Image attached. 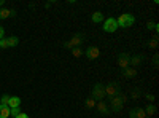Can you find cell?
Listing matches in <instances>:
<instances>
[{"mask_svg": "<svg viewBox=\"0 0 159 118\" xmlns=\"http://www.w3.org/2000/svg\"><path fill=\"white\" fill-rule=\"evenodd\" d=\"M126 101H127V96L123 93L121 89L118 91V94L116 96H113L111 99H110V112H115V113H118V112H121V109H123V106L126 104Z\"/></svg>", "mask_w": 159, "mask_h": 118, "instance_id": "6da1fadb", "label": "cell"}, {"mask_svg": "<svg viewBox=\"0 0 159 118\" xmlns=\"http://www.w3.org/2000/svg\"><path fill=\"white\" fill-rule=\"evenodd\" d=\"M116 22H118V27H123V29L130 27V26H134V22H135V16L130 15V13H123V15L116 19Z\"/></svg>", "mask_w": 159, "mask_h": 118, "instance_id": "7a4b0ae2", "label": "cell"}, {"mask_svg": "<svg viewBox=\"0 0 159 118\" xmlns=\"http://www.w3.org/2000/svg\"><path fill=\"white\" fill-rule=\"evenodd\" d=\"M91 97L96 99V101H102L105 97V85L102 83H96L92 86V91H91Z\"/></svg>", "mask_w": 159, "mask_h": 118, "instance_id": "3957f363", "label": "cell"}, {"mask_svg": "<svg viewBox=\"0 0 159 118\" xmlns=\"http://www.w3.org/2000/svg\"><path fill=\"white\" fill-rule=\"evenodd\" d=\"M83 40H84V35H83V34H75L69 42H65V43H64V46H65V48H69V50H72V48L80 46V45L83 43Z\"/></svg>", "mask_w": 159, "mask_h": 118, "instance_id": "277c9868", "label": "cell"}, {"mask_svg": "<svg viewBox=\"0 0 159 118\" xmlns=\"http://www.w3.org/2000/svg\"><path fill=\"white\" fill-rule=\"evenodd\" d=\"M103 31L108 32V34H113L118 31V22H116V18H108L103 21Z\"/></svg>", "mask_w": 159, "mask_h": 118, "instance_id": "5b68a950", "label": "cell"}, {"mask_svg": "<svg viewBox=\"0 0 159 118\" xmlns=\"http://www.w3.org/2000/svg\"><path fill=\"white\" fill-rule=\"evenodd\" d=\"M118 91H119V85L116 82H110L107 86H105V96H108L111 99L113 96L118 94Z\"/></svg>", "mask_w": 159, "mask_h": 118, "instance_id": "8992f818", "label": "cell"}, {"mask_svg": "<svg viewBox=\"0 0 159 118\" xmlns=\"http://www.w3.org/2000/svg\"><path fill=\"white\" fill-rule=\"evenodd\" d=\"M84 56L88 58V59H97L99 56H100V50L97 48V46H89V48H86L84 50Z\"/></svg>", "mask_w": 159, "mask_h": 118, "instance_id": "52a82bcc", "label": "cell"}, {"mask_svg": "<svg viewBox=\"0 0 159 118\" xmlns=\"http://www.w3.org/2000/svg\"><path fill=\"white\" fill-rule=\"evenodd\" d=\"M129 61H130V54H129V53H126V51L118 56V65H119L121 69L129 67Z\"/></svg>", "mask_w": 159, "mask_h": 118, "instance_id": "ba28073f", "label": "cell"}, {"mask_svg": "<svg viewBox=\"0 0 159 118\" xmlns=\"http://www.w3.org/2000/svg\"><path fill=\"white\" fill-rule=\"evenodd\" d=\"M96 109H97L99 113L103 115V116H107V115L111 113L110 109H108V104H107V102H103V101H97V102H96Z\"/></svg>", "mask_w": 159, "mask_h": 118, "instance_id": "9c48e42d", "label": "cell"}, {"mask_svg": "<svg viewBox=\"0 0 159 118\" xmlns=\"http://www.w3.org/2000/svg\"><path fill=\"white\" fill-rule=\"evenodd\" d=\"M129 116L130 118H147V113H145V110L142 107H134V109H130Z\"/></svg>", "mask_w": 159, "mask_h": 118, "instance_id": "30bf717a", "label": "cell"}, {"mask_svg": "<svg viewBox=\"0 0 159 118\" xmlns=\"http://www.w3.org/2000/svg\"><path fill=\"white\" fill-rule=\"evenodd\" d=\"M143 62V56L142 54H135V56H130V61H129V67H134L137 69L139 65Z\"/></svg>", "mask_w": 159, "mask_h": 118, "instance_id": "8fae6325", "label": "cell"}, {"mask_svg": "<svg viewBox=\"0 0 159 118\" xmlns=\"http://www.w3.org/2000/svg\"><path fill=\"white\" fill-rule=\"evenodd\" d=\"M16 16V11L15 10H8V8H0V19H8Z\"/></svg>", "mask_w": 159, "mask_h": 118, "instance_id": "7c38bea8", "label": "cell"}, {"mask_svg": "<svg viewBox=\"0 0 159 118\" xmlns=\"http://www.w3.org/2000/svg\"><path fill=\"white\" fill-rule=\"evenodd\" d=\"M121 75L126 77V78H132V77L137 75V69H134V67H126V69H123Z\"/></svg>", "mask_w": 159, "mask_h": 118, "instance_id": "4fadbf2b", "label": "cell"}, {"mask_svg": "<svg viewBox=\"0 0 159 118\" xmlns=\"http://www.w3.org/2000/svg\"><path fill=\"white\" fill-rule=\"evenodd\" d=\"M91 19H92V22H96V24H99V22H103V21H105V18H103V13H100V11L92 13Z\"/></svg>", "mask_w": 159, "mask_h": 118, "instance_id": "5bb4252c", "label": "cell"}, {"mask_svg": "<svg viewBox=\"0 0 159 118\" xmlns=\"http://www.w3.org/2000/svg\"><path fill=\"white\" fill-rule=\"evenodd\" d=\"M19 106H21V97H18V96H11V97H10L8 107H10V109H15V107H19Z\"/></svg>", "mask_w": 159, "mask_h": 118, "instance_id": "9a60e30c", "label": "cell"}, {"mask_svg": "<svg viewBox=\"0 0 159 118\" xmlns=\"http://www.w3.org/2000/svg\"><path fill=\"white\" fill-rule=\"evenodd\" d=\"M143 110H145V113H147L148 118H151V115L156 113V106H154V104H148L147 109H143Z\"/></svg>", "mask_w": 159, "mask_h": 118, "instance_id": "2e32d148", "label": "cell"}, {"mask_svg": "<svg viewBox=\"0 0 159 118\" xmlns=\"http://www.w3.org/2000/svg\"><path fill=\"white\" fill-rule=\"evenodd\" d=\"M72 54H73V58H81V56H84V50L81 46L72 48Z\"/></svg>", "mask_w": 159, "mask_h": 118, "instance_id": "e0dca14e", "label": "cell"}, {"mask_svg": "<svg viewBox=\"0 0 159 118\" xmlns=\"http://www.w3.org/2000/svg\"><path fill=\"white\" fill-rule=\"evenodd\" d=\"M10 116V107L0 104V118H8Z\"/></svg>", "mask_w": 159, "mask_h": 118, "instance_id": "ac0fdd59", "label": "cell"}, {"mask_svg": "<svg viewBox=\"0 0 159 118\" xmlns=\"http://www.w3.org/2000/svg\"><path fill=\"white\" fill-rule=\"evenodd\" d=\"M7 42H8V48H10V46H16V45L19 43V38H18L16 35H11L10 38H7Z\"/></svg>", "mask_w": 159, "mask_h": 118, "instance_id": "d6986e66", "label": "cell"}, {"mask_svg": "<svg viewBox=\"0 0 159 118\" xmlns=\"http://www.w3.org/2000/svg\"><path fill=\"white\" fill-rule=\"evenodd\" d=\"M96 99H92V97H88L86 99V109H94L96 107Z\"/></svg>", "mask_w": 159, "mask_h": 118, "instance_id": "ffe728a7", "label": "cell"}, {"mask_svg": "<svg viewBox=\"0 0 159 118\" xmlns=\"http://www.w3.org/2000/svg\"><path fill=\"white\" fill-rule=\"evenodd\" d=\"M140 96H142V91H140L139 88L132 89V93H130V97H132V99H135V101H137V99H139Z\"/></svg>", "mask_w": 159, "mask_h": 118, "instance_id": "44dd1931", "label": "cell"}, {"mask_svg": "<svg viewBox=\"0 0 159 118\" xmlns=\"http://www.w3.org/2000/svg\"><path fill=\"white\" fill-rule=\"evenodd\" d=\"M148 46L151 50H156L157 48V35H154V38H151V40L148 42Z\"/></svg>", "mask_w": 159, "mask_h": 118, "instance_id": "7402d4cb", "label": "cell"}, {"mask_svg": "<svg viewBox=\"0 0 159 118\" xmlns=\"http://www.w3.org/2000/svg\"><path fill=\"white\" fill-rule=\"evenodd\" d=\"M0 104H2V106H8V104H10V96L8 94H3L2 99H0Z\"/></svg>", "mask_w": 159, "mask_h": 118, "instance_id": "603a6c76", "label": "cell"}, {"mask_svg": "<svg viewBox=\"0 0 159 118\" xmlns=\"http://www.w3.org/2000/svg\"><path fill=\"white\" fill-rule=\"evenodd\" d=\"M21 113V107H15V109H10V115L11 116H18Z\"/></svg>", "mask_w": 159, "mask_h": 118, "instance_id": "cb8c5ba5", "label": "cell"}, {"mask_svg": "<svg viewBox=\"0 0 159 118\" xmlns=\"http://www.w3.org/2000/svg\"><path fill=\"white\" fill-rule=\"evenodd\" d=\"M145 97H147V101H148L150 104H153V102L156 101V96H154V94H151V93H147V94H145Z\"/></svg>", "mask_w": 159, "mask_h": 118, "instance_id": "d4e9b609", "label": "cell"}, {"mask_svg": "<svg viewBox=\"0 0 159 118\" xmlns=\"http://www.w3.org/2000/svg\"><path fill=\"white\" fill-rule=\"evenodd\" d=\"M0 48H3V50H7V48H8V42H7V38H2V40H0Z\"/></svg>", "mask_w": 159, "mask_h": 118, "instance_id": "484cf974", "label": "cell"}, {"mask_svg": "<svg viewBox=\"0 0 159 118\" xmlns=\"http://www.w3.org/2000/svg\"><path fill=\"white\" fill-rule=\"evenodd\" d=\"M157 61H159V56H157V53L153 56V65H154V67H157Z\"/></svg>", "mask_w": 159, "mask_h": 118, "instance_id": "4316f807", "label": "cell"}, {"mask_svg": "<svg viewBox=\"0 0 159 118\" xmlns=\"http://www.w3.org/2000/svg\"><path fill=\"white\" fill-rule=\"evenodd\" d=\"M15 118H29V115L27 113H24V112H21L18 116H15Z\"/></svg>", "mask_w": 159, "mask_h": 118, "instance_id": "83f0119b", "label": "cell"}, {"mask_svg": "<svg viewBox=\"0 0 159 118\" xmlns=\"http://www.w3.org/2000/svg\"><path fill=\"white\" fill-rule=\"evenodd\" d=\"M3 35H5V29L2 27V26H0V40L3 38Z\"/></svg>", "mask_w": 159, "mask_h": 118, "instance_id": "f1b7e54d", "label": "cell"}, {"mask_svg": "<svg viewBox=\"0 0 159 118\" xmlns=\"http://www.w3.org/2000/svg\"><path fill=\"white\" fill-rule=\"evenodd\" d=\"M3 2H5V0H0V7H2V5H3Z\"/></svg>", "mask_w": 159, "mask_h": 118, "instance_id": "f546056e", "label": "cell"}, {"mask_svg": "<svg viewBox=\"0 0 159 118\" xmlns=\"http://www.w3.org/2000/svg\"><path fill=\"white\" fill-rule=\"evenodd\" d=\"M147 118H148V116H147Z\"/></svg>", "mask_w": 159, "mask_h": 118, "instance_id": "4dcf8cb0", "label": "cell"}]
</instances>
